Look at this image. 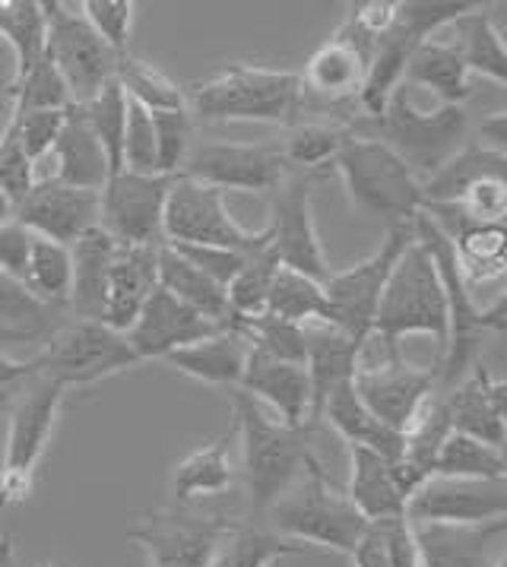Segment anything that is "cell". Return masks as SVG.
Segmentation results:
<instances>
[{
  "instance_id": "obj_56",
  "label": "cell",
  "mask_w": 507,
  "mask_h": 567,
  "mask_svg": "<svg viewBox=\"0 0 507 567\" xmlns=\"http://www.w3.org/2000/svg\"><path fill=\"white\" fill-rule=\"evenodd\" d=\"M32 241H35V235L20 226L17 219H10L0 228V270L23 286L25 272H29V257H32Z\"/></svg>"
},
{
  "instance_id": "obj_26",
  "label": "cell",
  "mask_w": 507,
  "mask_h": 567,
  "mask_svg": "<svg viewBox=\"0 0 507 567\" xmlns=\"http://www.w3.org/2000/svg\"><path fill=\"white\" fill-rule=\"evenodd\" d=\"M365 58L349 48L340 39H327L299 73L301 95L318 99L321 105H346L352 99H359L362 83H365Z\"/></svg>"
},
{
  "instance_id": "obj_61",
  "label": "cell",
  "mask_w": 507,
  "mask_h": 567,
  "mask_svg": "<svg viewBox=\"0 0 507 567\" xmlns=\"http://www.w3.org/2000/svg\"><path fill=\"white\" fill-rule=\"evenodd\" d=\"M25 342L23 337H17V333H7V330H0V346H20Z\"/></svg>"
},
{
  "instance_id": "obj_53",
  "label": "cell",
  "mask_w": 507,
  "mask_h": 567,
  "mask_svg": "<svg viewBox=\"0 0 507 567\" xmlns=\"http://www.w3.org/2000/svg\"><path fill=\"white\" fill-rule=\"evenodd\" d=\"M64 117H68V112H25L7 114V124L17 131V140L25 150V156L39 165L51 153L54 140L64 127Z\"/></svg>"
},
{
  "instance_id": "obj_51",
  "label": "cell",
  "mask_w": 507,
  "mask_h": 567,
  "mask_svg": "<svg viewBox=\"0 0 507 567\" xmlns=\"http://www.w3.org/2000/svg\"><path fill=\"white\" fill-rule=\"evenodd\" d=\"M35 182H39L35 162L25 156V150L17 140V131L3 121V131H0V194L17 209L29 197Z\"/></svg>"
},
{
  "instance_id": "obj_37",
  "label": "cell",
  "mask_w": 507,
  "mask_h": 567,
  "mask_svg": "<svg viewBox=\"0 0 507 567\" xmlns=\"http://www.w3.org/2000/svg\"><path fill=\"white\" fill-rule=\"evenodd\" d=\"M454 42L461 61L469 70V76H483L495 86H505L507 83V51L505 39H501V29L492 23V17L485 13V7L479 3L473 13L461 17L454 25Z\"/></svg>"
},
{
  "instance_id": "obj_25",
  "label": "cell",
  "mask_w": 507,
  "mask_h": 567,
  "mask_svg": "<svg viewBox=\"0 0 507 567\" xmlns=\"http://www.w3.org/2000/svg\"><path fill=\"white\" fill-rule=\"evenodd\" d=\"M422 567H495L505 555L501 539L507 520L488 526H441L422 523L413 526Z\"/></svg>"
},
{
  "instance_id": "obj_45",
  "label": "cell",
  "mask_w": 507,
  "mask_h": 567,
  "mask_svg": "<svg viewBox=\"0 0 507 567\" xmlns=\"http://www.w3.org/2000/svg\"><path fill=\"white\" fill-rule=\"evenodd\" d=\"M58 315L61 311L42 305L23 282L0 270V330L17 333L25 342H45L58 327Z\"/></svg>"
},
{
  "instance_id": "obj_30",
  "label": "cell",
  "mask_w": 507,
  "mask_h": 567,
  "mask_svg": "<svg viewBox=\"0 0 507 567\" xmlns=\"http://www.w3.org/2000/svg\"><path fill=\"white\" fill-rule=\"evenodd\" d=\"M321 425H330L349 447H365V451H374V454H381L391 463H396L403 456V434L391 432L387 425H381L371 415L369 406L359 400L352 381L337 386L327 396V403L321 409Z\"/></svg>"
},
{
  "instance_id": "obj_39",
  "label": "cell",
  "mask_w": 507,
  "mask_h": 567,
  "mask_svg": "<svg viewBox=\"0 0 507 567\" xmlns=\"http://www.w3.org/2000/svg\"><path fill=\"white\" fill-rule=\"evenodd\" d=\"M349 121L343 124H330V121H296L279 146V156L286 162L289 172L299 175H318L323 168H333V162L340 156L343 143L349 140Z\"/></svg>"
},
{
  "instance_id": "obj_2",
  "label": "cell",
  "mask_w": 507,
  "mask_h": 567,
  "mask_svg": "<svg viewBox=\"0 0 507 567\" xmlns=\"http://www.w3.org/2000/svg\"><path fill=\"white\" fill-rule=\"evenodd\" d=\"M413 238L425 248L432 257L435 270L444 286V301H447V346L441 352L435 374H438V393H447L451 386H457L479 364L485 340L505 333L507 320V301L498 296L495 305L479 308L473 289L463 282L457 260H454V248L425 213H418L413 223Z\"/></svg>"
},
{
  "instance_id": "obj_16",
  "label": "cell",
  "mask_w": 507,
  "mask_h": 567,
  "mask_svg": "<svg viewBox=\"0 0 507 567\" xmlns=\"http://www.w3.org/2000/svg\"><path fill=\"white\" fill-rule=\"evenodd\" d=\"M182 175L219 194H273L289 175L277 143H194Z\"/></svg>"
},
{
  "instance_id": "obj_22",
  "label": "cell",
  "mask_w": 507,
  "mask_h": 567,
  "mask_svg": "<svg viewBox=\"0 0 507 567\" xmlns=\"http://www.w3.org/2000/svg\"><path fill=\"white\" fill-rule=\"evenodd\" d=\"M159 248L162 245H117L108 282H105V308L102 323L117 333H127L137 320L146 298L159 289Z\"/></svg>"
},
{
  "instance_id": "obj_21",
  "label": "cell",
  "mask_w": 507,
  "mask_h": 567,
  "mask_svg": "<svg viewBox=\"0 0 507 567\" xmlns=\"http://www.w3.org/2000/svg\"><path fill=\"white\" fill-rule=\"evenodd\" d=\"M223 330H229V327H219L213 320L200 318L197 311H190L187 305L168 296L165 289H156L146 298L137 320L131 323V330L124 337L131 342V349L137 352L139 362H162L168 352L185 349L190 342L209 340Z\"/></svg>"
},
{
  "instance_id": "obj_20",
  "label": "cell",
  "mask_w": 507,
  "mask_h": 567,
  "mask_svg": "<svg viewBox=\"0 0 507 567\" xmlns=\"http://www.w3.org/2000/svg\"><path fill=\"white\" fill-rule=\"evenodd\" d=\"M454 248V260L469 289L501 282L507 270L505 223H473L457 206H425L422 209Z\"/></svg>"
},
{
  "instance_id": "obj_63",
  "label": "cell",
  "mask_w": 507,
  "mask_h": 567,
  "mask_svg": "<svg viewBox=\"0 0 507 567\" xmlns=\"http://www.w3.org/2000/svg\"><path fill=\"white\" fill-rule=\"evenodd\" d=\"M32 567H58V565H51V561H39V565H32Z\"/></svg>"
},
{
  "instance_id": "obj_36",
  "label": "cell",
  "mask_w": 507,
  "mask_h": 567,
  "mask_svg": "<svg viewBox=\"0 0 507 567\" xmlns=\"http://www.w3.org/2000/svg\"><path fill=\"white\" fill-rule=\"evenodd\" d=\"M159 289L178 298L200 318L213 320L219 327H231V308L226 286L213 282L207 272H200L190 260H185L172 245L159 248Z\"/></svg>"
},
{
  "instance_id": "obj_3",
  "label": "cell",
  "mask_w": 507,
  "mask_h": 567,
  "mask_svg": "<svg viewBox=\"0 0 507 567\" xmlns=\"http://www.w3.org/2000/svg\"><path fill=\"white\" fill-rule=\"evenodd\" d=\"M187 92V112L197 121L231 124H286L292 127L304 109L299 73L289 70L254 68V64H229L197 80Z\"/></svg>"
},
{
  "instance_id": "obj_19",
  "label": "cell",
  "mask_w": 507,
  "mask_h": 567,
  "mask_svg": "<svg viewBox=\"0 0 507 567\" xmlns=\"http://www.w3.org/2000/svg\"><path fill=\"white\" fill-rule=\"evenodd\" d=\"M99 194L102 190H80L54 178H42L13 209V219L45 241L73 248L86 231L99 228Z\"/></svg>"
},
{
  "instance_id": "obj_42",
  "label": "cell",
  "mask_w": 507,
  "mask_h": 567,
  "mask_svg": "<svg viewBox=\"0 0 507 567\" xmlns=\"http://www.w3.org/2000/svg\"><path fill=\"white\" fill-rule=\"evenodd\" d=\"M115 83L127 102L146 112H182L187 109V92L156 64L134 58L131 51L117 58Z\"/></svg>"
},
{
  "instance_id": "obj_60",
  "label": "cell",
  "mask_w": 507,
  "mask_h": 567,
  "mask_svg": "<svg viewBox=\"0 0 507 567\" xmlns=\"http://www.w3.org/2000/svg\"><path fill=\"white\" fill-rule=\"evenodd\" d=\"M10 219H13V204H10V200H7V197L0 194V228L7 226Z\"/></svg>"
},
{
  "instance_id": "obj_18",
  "label": "cell",
  "mask_w": 507,
  "mask_h": 567,
  "mask_svg": "<svg viewBox=\"0 0 507 567\" xmlns=\"http://www.w3.org/2000/svg\"><path fill=\"white\" fill-rule=\"evenodd\" d=\"M406 520L413 526H488L507 520V478H425L413 498L406 501Z\"/></svg>"
},
{
  "instance_id": "obj_28",
  "label": "cell",
  "mask_w": 507,
  "mask_h": 567,
  "mask_svg": "<svg viewBox=\"0 0 507 567\" xmlns=\"http://www.w3.org/2000/svg\"><path fill=\"white\" fill-rule=\"evenodd\" d=\"M48 156L54 159V175L51 178L68 184V187L102 190L105 182L112 178L105 153H102L99 140H95L86 117H83V112L76 105L64 117V127H61V134H58Z\"/></svg>"
},
{
  "instance_id": "obj_8",
  "label": "cell",
  "mask_w": 507,
  "mask_h": 567,
  "mask_svg": "<svg viewBox=\"0 0 507 567\" xmlns=\"http://www.w3.org/2000/svg\"><path fill=\"white\" fill-rule=\"evenodd\" d=\"M371 333L400 342L406 337H432L438 346V359L447 346V301L444 286L432 257L418 241H410L393 264L391 279L374 315Z\"/></svg>"
},
{
  "instance_id": "obj_4",
  "label": "cell",
  "mask_w": 507,
  "mask_h": 567,
  "mask_svg": "<svg viewBox=\"0 0 507 567\" xmlns=\"http://www.w3.org/2000/svg\"><path fill=\"white\" fill-rule=\"evenodd\" d=\"M349 131L381 140L400 159L413 168L418 182L435 175L469 140V114L463 105H438L418 109L410 95V86H400L377 117H355Z\"/></svg>"
},
{
  "instance_id": "obj_24",
  "label": "cell",
  "mask_w": 507,
  "mask_h": 567,
  "mask_svg": "<svg viewBox=\"0 0 507 567\" xmlns=\"http://www.w3.org/2000/svg\"><path fill=\"white\" fill-rule=\"evenodd\" d=\"M238 390L248 393L251 400H263L267 406L277 409L282 425H292V429L311 425V386H308L304 364L279 362L248 346V362H245Z\"/></svg>"
},
{
  "instance_id": "obj_55",
  "label": "cell",
  "mask_w": 507,
  "mask_h": 567,
  "mask_svg": "<svg viewBox=\"0 0 507 567\" xmlns=\"http://www.w3.org/2000/svg\"><path fill=\"white\" fill-rule=\"evenodd\" d=\"M371 526L381 533V543L387 548L391 567H422V555H418V543H415V529L406 517L374 520Z\"/></svg>"
},
{
  "instance_id": "obj_44",
  "label": "cell",
  "mask_w": 507,
  "mask_h": 567,
  "mask_svg": "<svg viewBox=\"0 0 507 567\" xmlns=\"http://www.w3.org/2000/svg\"><path fill=\"white\" fill-rule=\"evenodd\" d=\"M70 282H73V257L70 248L58 241H45L35 235L29 272H25V289L39 298L42 305L54 311H68Z\"/></svg>"
},
{
  "instance_id": "obj_13",
  "label": "cell",
  "mask_w": 507,
  "mask_h": 567,
  "mask_svg": "<svg viewBox=\"0 0 507 567\" xmlns=\"http://www.w3.org/2000/svg\"><path fill=\"white\" fill-rule=\"evenodd\" d=\"M231 517L200 514L194 507H165L146 514L127 529V539L146 555V567H209L223 539L229 536Z\"/></svg>"
},
{
  "instance_id": "obj_14",
  "label": "cell",
  "mask_w": 507,
  "mask_h": 567,
  "mask_svg": "<svg viewBox=\"0 0 507 567\" xmlns=\"http://www.w3.org/2000/svg\"><path fill=\"white\" fill-rule=\"evenodd\" d=\"M267 248L277 257L279 267L296 270L308 279L323 282L330 276V264L323 254L318 223H314V178L289 172L273 190L270 219H267Z\"/></svg>"
},
{
  "instance_id": "obj_1",
  "label": "cell",
  "mask_w": 507,
  "mask_h": 567,
  "mask_svg": "<svg viewBox=\"0 0 507 567\" xmlns=\"http://www.w3.org/2000/svg\"><path fill=\"white\" fill-rule=\"evenodd\" d=\"M231 415L235 434L241 441V470L238 476L248 492L251 520H263L267 511L277 504L304 473V466L314 460V432L311 425L292 429L263 415L241 390H231Z\"/></svg>"
},
{
  "instance_id": "obj_47",
  "label": "cell",
  "mask_w": 507,
  "mask_h": 567,
  "mask_svg": "<svg viewBox=\"0 0 507 567\" xmlns=\"http://www.w3.org/2000/svg\"><path fill=\"white\" fill-rule=\"evenodd\" d=\"M76 109L83 112L90 131H93L95 140H99V146H102V153H105V162H108V172H112V175L124 172L121 153H124L127 99H124L121 86H117V83H108L95 99H90L86 105H76Z\"/></svg>"
},
{
  "instance_id": "obj_46",
  "label": "cell",
  "mask_w": 507,
  "mask_h": 567,
  "mask_svg": "<svg viewBox=\"0 0 507 567\" xmlns=\"http://www.w3.org/2000/svg\"><path fill=\"white\" fill-rule=\"evenodd\" d=\"M70 109H73V99H70L68 83L61 80V73L48 58L29 70L20 83H7V114L70 112Z\"/></svg>"
},
{
  "instance_id": "obj_6",
  "label": "cell",
  "mask_w": 507,
  "mask_h": 567,
  "mask_svg": "<svg viewBox=\"0 0 507 567\" xmlns=\"http://www.w3.org/2000/svg\"><path fill=\"white\" fill-rule=\"evenodd\" d=\"M263 523L301 548L314 545L337 555H349L369 526V520L352 507L346 492L330 482L318 456L304 466L299 482L267 511Z\"/></svg>"
},
{
  "instance_id": "obj_57",
  "label": "cell",
  "mask_w": 507,
  "mask_h": 567,
  "mask_svg": "<svg viewBox=\"0 0 507 567\" xmlns=\"http://www.w3.org/2000/svg\"><path fill=\"white\" fill-rule=\"evenodd\" d=\"M352 558V567H391V558H387V548L381 543V533L374 526H365L362 539L355 543V548L349 551Z\"/></svg>"
},
{
  "instance_id": "obj_34",
  "label": "cell",
  "mask_w": 507,
  "mask_h": 567,
  "mask_svg": "<svg viewBox=\"0 0 507 567\" xmlns=\"http://www.w3.org/2000/svg\"><path fill=\"white\" fill-rule=\"evenodd\" d=\"M229 434H223L219 441H209L204 447L190 451V454L172 470V501L175 507H190L194 501L216 498L235 488L238 470L229 456Z\"/></svg>"
},
{
  "instance_id": "obj_7",
  "label": "cell",
  "mask_w": 507,
  "mask_h": 567,
  "mask_svg": "<svg viewBox=\"0 0 507 567\" xmlns=\"http://www.w3.org/2000/svg\"><path fill=\"white\" fill-rule=\"evenodd\" d=\"M64 396L68 390L58 381L32 374L7 403V441L0 460V517L7 514V507L32 495L35 473L42 466L51 434L58 429Z\"/></svg>"
},
{
  "instance_id": "obj_38",
  "label": "cell",
  "mask_w": 507,
  "mask_h": 567,
  "mask_svg": "<svg viewBox=\"0 0 507 567\" xmlns=\"http://www.w3.org/2000/svg\"><path fill=\"white\" fill-rule=\"evenodd\" d=\"M267 318L286 320L296 327H333L337 330V315L333 305L323 292V282L308 279L296 270L279 267L273 276V289H270V301H267Z\"/></svg>"
},
{
  "instance_id": "obj_35",
  "label": "cell",
  "mask_w": 507,
  "mask_h": 567,
  "mask_svg": "<svg viewBox=\"0 0 507 567\" xmlns=\"http://www.w3.org/2000/svg\"><path fill=\"white\" fill-rule=\"evenodd\" d=\"M403 86L435 92L441 105H463L473 95V76H469V70L451 42L425 39L406 61Z\"/></svg>"
},
{
  "instance_id": "obj_43",
  "label": "cell",
  "mask_w": 507,
  "mask_h": 567,
  "mask_svg": "<svg viewBox=\"0 0 507 567\" xmlns=\"http://www.w3.org/2000/svg\"><path fill=\"white\" fill-rule=\"evenodd\" d=\"M432 476L438 478H473V482H498L507 478V460L501 447L483 444L476 437L451 432L441 444Z\"/></svg>"
},
{
  "instance_id": "obj_41",
  "label": "cell",
  "mask_w": 507,
  "mask_h": 567,
  "mask_svg": "<svg viewBox=\"0 0 507 567\" xmlns=\"http://www.w3.org/2000/svg\"><path fill=\"white\" fill-rule=\"evenodd\" d=\"M304 548L282 539L263 520H235L229 536L223 539L209 567H273L289 555H301Z\"/></svg>"
},
{
  "instance_id": "obj_12",
  "label": "cell",
  "mask_w": 507,
  "mask_h": 567,
  "mask_svg": "<svg viewBox=\"0 0 507 567\" xmlns=\"http://www.w3.org/2000/svg\"><path fill=\"white\" fill-rule=\"evenodd\" d=\"M45 7V58L68 83L73 105H86L108 83H115L117 58L86 23L80 3L51 0Z\"/></svg>"
},
{
  "instance_id": "obj_10",
  "label": "cell",
  "mask_w": 507,
  "mask_h": 567,
  "mask_svg": "<svg viewBox=\"0 0 507 567\" xmlns=\"http://www.w3.org/2000/svg\"><path fill=\"white\" fill-rule=\"evenodd\" d=\"M42 346L45 349L32 355L35 374L58 381L64 390L102 384L115 374L143 364L137 352L131 349L127 337L102 320H61Z\"/></svg>"
},
{
  "instance_id": "obj_58",
  "label": "cell",
  "mask_w": 507,
  "mask_h": 567,
  "mask_svg": "<svg viewBox=\"0 0 507 567\" xmlns=\"http://www.w3.org/2000/svg\"><path fill=\"white\" fill-rule=\"evenodd\" d=\"M483 140H488V143H483V146H488V150L507 153V114L505 112L492 114L488 121H483Z\"/></svg>"
},
{
  "instance_id": "obj_23",
  "label": "cell",
  "mask_w": 507,
  "mask_h": 567,
  "mask_svg": "<svg viewBox=\"0 0 507 567\" xmlns=\"http://www.w3.org/2000/svg\"><path fill=\"white\" fill-rule=\"evenodd\" d=\"M505 381L495 378L485 364H476L461 384L444 393L451 432L469 434L505 451Z\"/></svg>"
},
{
  "instance_id": "obj_48",
  "label": "cell",
  "mask_w": 507,
  "mask_h": 567,
  "mask_svg": "<svg viewBox=\"0 0 507 567\" xmlns=\"http://www.w3.org/2000/svg\"><path fill=\"white\" fill-rule=\"evenodd\" d=\"M279 264L270 254V248L257 250L245 260V267L229 282V308L231 320H257L267 315V301H270V289H273V276H277Z\"/></svg>"
},
{
  "instance_id": "obj_40",
  "label": "cell",
  "mask_w": 507,
  "mask_h": 567,
  "mask_svg": "<svg viewBox=\"0 0 507 567\" xmlns=\"http://www.w3.org/2000/svg\"><path fill=\"white\" fill-rule=\"evenodd\" d=\"M0 42L13 51L10 83H20L45 58V7L39 0H0Z\"/></svg>"
},
{
  "instance_id": "obj_62",
  "label": "cell",
  "mask_w": 507,
  "mask_h": 567,
  "mask_svg": "<svg viewBox=\"0 0 507 567\" xmlns=\"http://www.w3.org/2000/svg\"><path fill=\"white\" fill-rule=\"evenodd\" d=\"M495 567H507V555H501V558L495 561Z\"/></svg>"
},
{
  "instance_id": "obj_33",
  "label": "cell",
  "mask_w": 507,
  "mask_h": 567,
  "mask_svg": "<svg viewBox=\"0 0 507 567\" xmlns=\"http://www.w3.org/2000/svg\"><path fill=\"white\" fill-rule=\"evenodd\" d=\"M505 168L507 153L488 150L483 143H466L441 165L435 175H428L422 182V200L425 206H457L469 187L488 182V178H505Z\"/></svg>"
},
{
  "instance_id": "obj_5",
  "label": "cell",
  "mask_w": 507,
  "mask_h": 567,
  "mask_svg": "<svg viewBox=\"0 0 507 567\" xmlns=\"http://www.w3.org/2000/svg\"><path fill=\"white\" fill-rule=\"evenodd\" d=\"M333 168L346 187L349 204L362 216L384 223V228H413L425 206L422 182L381 140L349 134Z\"/></svg>"
},
{
  "instance_id": "obj_52",
  "label": "cell",
  "mask_w": 507,
  "mask_h": 567,
  "mask_svg": "<svg viewBox=\"0 0 507 567\" xmlns=\"http://www.w3.org/2000/svg\"><path fill=\"white\" fill-rule=\"evenodd\" d=\"M124 172L134 175H159L156 172V131L153 114L127 102V124H124V153H121Z\"/></svg>"
},
{
  "instance_id": "obj_50",
  "label": "cell",
  "mask_w": 507,
  "mask_h": 567,
  "mask_svg": "<svg viewBox=\"0 0 507 567\" xmlns=\"http://www.w3.org/2000/svg\"><path fill=\"white\" fill-rule=\"evenodd\" d=\"M80 10L86 23L95 29V35L115 54L131 51V32H134V13H137L131 0H86L80 3Z\"/></svg>"
},
{
  "instance_id": "obj_11",
  "label": "cell",
  "mask_w": 507,
  "mask_h": 567,
  "mask_svg": "<svg viewBox=\"0 0 507 567\" xmlns=\"http://www.w3.org/2000/svg\"><path fill=\"white\" fill-rule=\"evenodd\" d=\"M162 238L165 245H204L241 254L267 248V228L251 231L238 226L226 206V194L187 175H175L168 184V197L162 209Z\"/></svg>"
},
{
  "instance_id": "obj_49",
  "label": "cell",
  "mask_w": 507,
  "mask_h": 567,
  "mask_svg": "<svg viewBox=\"0 0 507 567\" xmlns=\"http://www.w3.org/2000/svg\"><path fill=\"white\" fill-rule=\"evenodd\" d=\"M156 131V172L165 178L182 175L187 156L194 150V117L182 112H149Z\"/></svg>"
},
{
  "instance_id": "obj_32",
  "label": "cell",
  "mask_w": 507,
  "mask_h": 567,
  "mask_svg": "<svg viewBox=\"0 0 507 567\" xmlns=\"http://www.w3.org/2000/svg\"><path fill=\"white\" fill-rule=\"evenodd\" d=\"M115 248L117 241L108 231H102V228L86 231L70 248V257H73V282H70L68 311L73 318L102 320L105 282H108V267H112Z\"/></svg>"
},
{
  "instance_id": "obj_27",
  "label": "cell",
  "mask_w": 507,
  "mask_h": 567,
  "mask_svg": "<svg viewBox=\"0 0 507 567\" xmlns=\"http://www.w3.org/2000/svg\"><path fill=\"white\" fill-rule=\"evenodd\" d=\"M343 492L369 523L406 517V495L400 492L393 463L374 451L349 447V482Z\"/></svg>"
},
{
  "instance_id": "obj_29",
  "label": "cell",
  "mask_w": 507,
  "mask_h": 567,
  "mask_svg": "<svg viewBox=\"0 0 507 567\" xmlns=\"http://www.w3.org/2000/svg\"><path fill=\"white\" fill-rule=\"evenodd\" d=\"M162 362L185 378L200 381V384L238 390L241 374H245V362H248V342L235 330H223L209 340L190 342L185 349L168 352Z\"/></svg>"
},
{
  "instance_id": "obj_9",
  "label": "cell",
  "mask_w": 507,
  "mask_h": 567,
  "mask_svg": "<svg viewBox=\"0 0 507 567\" xmlns=\"http://www.w3.org/2000/svg\"><path fill=\"white\" fill-rule=\"evenodd\" d=\"M352 386L381 425L406 434L418 409L428 403V396L438 393V374L435 368L406 362L396 342L369 333L359 342Z\"/></svg>"
},
{
  "instance_id": "obj_54",
  "label": "cell",
  "mask_w": 507,
  "mask_h": 567,
  "mask_svg": "<svg viewBox=\"0 0 507 567\" xmlns=\"http://www.w3.org/2000/svg\"><path fill=\"white\" fill-rule=\"evenodd\" d=\"M172 248L178 250L185 260H190L197 270L207 272L213 282H219L226 289H229L231 279L238 276V270L245 267V260L251 257V254H241V250L204 248V245H172Z\"/></svg>"
},
{
  "instance_id": "obj_15",
  "label": "cell",
  "mask_w": 507,
  "mask_h": 567,
  "mask_svg": "<svg viewBox=\"0 0 507 567\" xmlns=\"http://www.w3.org/2000/svg\"><path fill=\"white\" fill-rule=\"evenodd\" d=\"M410 241H413V228H387L381 248L371 257L343 272H330L323 279V292L337 315V330L346 333L352 342H362L371 333L393 264Z\"/></svg>"
},
{
  "instance_id": "obj_31",
  "label": "cell",
  "mask_w": 507,
  "mask_h": 567,
  "mask_svg": "<svg viewBox=\"0 0 507 567\" xmlns=\"http://www.w3.org/2000/svg\"><path fill=\"white\" fill-rule=\"evenodd\" d=\"M355 355H359V342H352L346 333L333 330V327H314L308 330V386H311V425H321V409L327 396L337 386L349 384L355 378Z\"/></svg>"
},
{
  "instance_id": "obj_17",
  "label": "cell",
  "mask_w": 507,
  "mask_h": 567,
  "mask_svg": "<svg viewBox=\"0 0 507 567\" xmlns=\"http://www.w3.org/2000/svg\"><path fill=\"white\" fill-rule=\"evenodd\" d=\"M172 178L117 172L99 194V228L117 245H165L162 209Z\"/></svg>"
},
{
  "instance_id": "obj_59",
  "label": "cell",
  "mask_w": 507,
  "mask_h": 567,
  "mask_svg": "<svg viewBox=\"0 0 507 567\" xmlns=\"http://www.w3.org/2000/svg\"><path fill=\"white\" fill-rule=\"evenodd\" d=\"M0 567H20L17 539L10 533H3V529H0Z\"/></svg>"
}]
</instances>
